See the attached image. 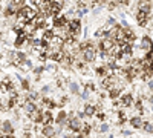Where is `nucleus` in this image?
Returning a JSON list of instances; mask_svg holds the SVG:
<instances>
[{"instance_id":"f257e3e1","label":"nucleus","mask_w":153,"mask_h":138,"mask_svg":"<svg viewBox=\"0 0 153 138\" xmlns=\"http://www.w3.org/2000/svg\"><path fill=\"white\" fill-rule=\"evenodd\" d=\"M20 11L25 14V17H26V20H28V22H31V20H32V19L37 16V11H35V8H31V6H23Z\"/></svg>"},{"instance_id":"f03ea898","label":"nucleus","mask_w":153,"mask_h":138,"mask_svg":"<svg viewBox=\"0 0 153 138\" xmlns=\"http://www.w3.org/2000/svg\"><path fill=\"white\" fill-rule=\"evenodd\" d=\"M83 57L86 61H92L95 58V49L92 46H87L86 49H83Z\"/></svg>"},{"instance_id":"7ed1b4c3","label":"nucleus","mask_w":153,"mask_h":138,"mask_svg":"<svg viewBox=\"0 0 153 138\" xmlns=\"http://www.w3.org/2000/svg\"><path fill=\"white\" fill-rule=\"evenodd\" d=\"M113 45H115V42H113V40L106 39V40L101 42V49H103V51H106V52H109L110 49H112V46H113Z\"/></svg>"},{"instance_id":"20e7f679","label":"nucleus","mask_w":153,"mask_h":138,"mask_svg":"<svg viewBox=\"0 0 153 138\" xmlns=\"http://www.w3.org/2000/svg\"><path fill=\"white\" fill-rule=\"evenodd\" d=\"M146 22H147V14L143 12V11H139L138 12V23L139 25H146Z\"/></svg>"},{"instance_id":"39448f33","label":"nucleus","mask_w":153,"mask_h":138,"mask_svg":"<svg viewBox=\"0 0 153 138\" xmlns=\"http://www.w3.org/2000/svg\"><path fill=\"white\" fill-rule=\"evenodd\" d=\"M71 128H72L74 131H78V129L81 128V123H80V120L72 118V120H71Z\"/></svg>"},{"instance_id":"423d86ee","label":"nucleus","mask_w":153,"mask_h":138,"mask_svg":"<svg viewBox=\"0 0 153 138\" xmlns=\"http://www.w3.org/2000/svg\"><path fill=\"white\" fill-rule=\"evenodd\" d=\"M2 131H3L5 134H8V135L12 132V128H11V124H9L8 121H3V123H2Z\"/></svg>"},{"instance_id":"0eeeda50","label":"nucleus","mask_w":153,"mask_h":138,"mask_svg":"<svg viewBox=\"0 0 153 138\" xmlns=\"http://www.w3.org/2000/svg\"><path fill=\"white\" fill-rule=\"evenodd\" d=\"M43 134H45V137H48V138H51V137H54V129L51 128V126H46L45 129H43Z\"/></svg>"},{"instance_id":"6e6552de","label":"nucleus","mask_w":153,"mask_h":138,"mask_svg":"<svg viewBox=\"0 0 153 138\" xmlns=\"http://www.w3.org/2000/svg\"><path fill=\"white\" fill-rule=\"evenodd\" d=\"M141 48L144 49V51H150V48H152V42L149 39H143V45Z\"/></svg>"},{"instance_id":"1a4fd4ad","label":"nucleus","mask_w":153,"mask_h":138,"mask_svg":"<svg viewBox=\"0 0 153 138\" xmlns=\"http://www.w3.org/2000/svg\"><path fill=\"white\" fill-rule=\"evenodd\" d=\"M12 5H14L17 9H22L25 6V0H12Z\"/></svg>"},{"instance_id":"9d476101","label":"nucleus","mask_w":153,"mask_h":138,"mask_svg":"<svg viewBox=\"0 0 153 138\" xmlns=\"http://www.w3.org/2000/svg\"><path fill=\"white\" fill-rule=\"evenodd\" d=\"M17 11H19V9H17V8H16L14 5H11V6H9V8L6 9V16H12V14H16Z\"/></svg>"},{"instance_id":"9b49d317","label":"nucleus","mask_w":153,"mask_h":138,"mask_svg":"<svg viewBox=\"0 0 153 138\" xmlns=\"http://www.w3.org/2000/svg\"><path fill=\"white\" fill-rule=\"evenodd\" d=\"M132 124H133L135 128H141L143 126V121H141V118H133L132 120Z\"/></svg>"},{"instance_id":"f8f14e48","label":"nucleus","mask_w":153,"mask_h":138,"mask_svg":"<svg viewBox=\"0 0 153 138\" xmlns=\"http://www.w3.org/2000/svg\"><path fill=\"white\" fill-rule=\"evenodd\" d=\"M139 11H143V12H146V14H149V11H150V6L147 5V3H143L141 5V9Z\"/></svg>"},{"instance_id":"ddd939ff","label":"nucleus","mask_w":153,"mask_h":138,"mask_svg":"<svg viewBox=\"0 0 153 138\" xmlns=\"http://www.w3.org/2000/svg\"><path fill=\"white\" fill-rule=\"evenodd\" d=\"M26 110L32 114V112L35 110V104H34V103H28V104H26Z\"/></svg>"},{"instance_id":"4468645a","label":"nucleus","mask_w":153,"mask_h":138,"mask_svg":"<svg viewBox=\"0 0 153 138\" xmlns=\"http://www.w3.org/2000/svg\"><path fill=\"white\" fill-rule=\"evenodd\" d=\"M124 104H127V106L132 104V97H130V95H126V97H124Z\"/></svg>"},{"instance_id":"2eb2a0df","label":"nucleus","mask_w":153,"mask_h":138,"mask_svg":"<svg viewBox=\"0 0 153 138\" xmlns=\"http://www.w3.org/2000/svg\"><path fill=\"white\" fill-rule=\"evenodd\" d=\"M94 112H95V107H94V106H87V107H86V114H87V115H92Z\"/></svg>"},{"instance_id":"dca6fc26","label":"nucleus","mask_w":153,"mask_h":138,"mask_svg":"<svg viewBox=\"0 0 153 138\" xmlns=\"http://www.w3.org/2000/svg\"><path fill=\"white\" fill-rule=\"evenodd\" d=\"M45 123H51V114H49V112H46V114H45Z\"/></svg>"},{"instance_id":"f3484780","label":"nucleus","mask_w":153,"mask_h":138,"mask_svg":"<svg viewBox=\"0 0 153 138\" xmlns=\"http://www.w3.org/2000/svg\"><path fill=\"white\" fill-rule=\"evenodd\" d=\"M144 129H146L147 132H153V128H152V124H149V123H147V124H144Z\"/></svg>"},{"instance_id":"a211bd4d","label":"nucleus","mask_w":153,"mask_h":138,"mask_svg":"<svg viewBox=\"0 0 153 138\" xmlns=\"http://www.w3.org/2000/svg\"><path fill=\"white\" fill-rule=\"evenodd\" d=\"M71 89H72L74 92H76V91H78V87H76V84H75V83H72V84H71Z\"/></svg>"},{"instance_id":"6ab92c4d","label":"nucleus","mask_w":153,"mask_h":138,"mask_svg":"<svg viewBox=\"0 0 153 138\" xmlns=\"http://www.w3.org/2000/svg\"><path fill=\"white\" fill-rule=\"evenodd\" d=\"M63 118H65V112H61V114L58 115V121H63Z\"/></svg>"},{"instance_id":"aec40b11","label":"nucleus","mask_w":153,"mask_h":138,"mask_svg":"<svg viewBox=\"0 0 153 138\" xmlns=\"http://www.w3.org/2000/svg\"><path fill=\"white\" fill-rule=\"evenodd\" d=\"M109 129V126H107V124H103V126H101V131H103V132H106Z\"/></svg>"},{"instance_id":"412c9836","label":"nucleus","mask_w":153,"mask_h":138,"mask_svg":"<svg viewBox=\"0 0 153 138\" xmlns=\"http://www.w3.org/2000/svg\"><path fill=\"white\" fill-rule=\"evenodd\" d=\"M87 97H89V89H86L84 94H83V98H87Z\"/></svg>"},{"instance_id":"4be33fe9","label":"nucleus","mask_w":153,"mask_h":138,"mask_svg":"<svg viewBox=\"0 0 153 138\" xmlns=\"http://www.w3.org/2000/svg\"><path fill=\"white\" fill-rule=\"evenodd\" d=\"M103 34H104V29H100V31L97 32V35H98V37H101V35H103Z\"/></svg>"},{"instance_id":"5701e85b","label":"nucleus","mask_w":153,"mask_h":138,"mask_svg":"<svg viewBox=\"0 0 153 138\" xmlns=\"http://www.w3.org/2000/svg\"><path fill=\"white\" fill-rule=\"evenodd\" d=\"M150 101H152V103H153V97H152V98H150Z\"/></svg>"},{"instance_id":"b1692460","label":"nucleus","mask_w":153,"mask_h":138,"mask_svg":"<svg viewBox=\"0 0 153 138\" xmlns=\"http://www.w3.org/2000/svg\"><path fill=\"white\" fill-rule=\"evenodd\" d=\"M0 138H2V135H0Z\"/></svg>"}]
</instances>
